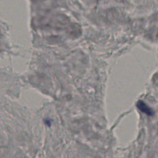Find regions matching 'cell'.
Listing matches in <instances>:
<instances>
[{
    "instance_id": "1",
    "label": "cell",
    "mask_w": 158,
    "mask_h": 158,
    "mask_svg": "<svg viewBox=\"0 0 158 158\" xmlns=\"http://www.w3.org/2000/svg\"><path fill=\"white\" fill-rule=\"evenodd\" d=\"M137 107L143 113L147 114L148 115H151L152 111L148 107V106L145 104V103L141 101H139L137 103Z\"/></svg>"
}]
</instances>
